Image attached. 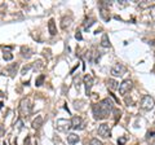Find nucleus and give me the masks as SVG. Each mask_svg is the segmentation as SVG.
I'll use <instances>...</instances> for the list:
<instances>
[{"label":"nucleus","mask_w":155,"mask_h":145,"mask_svg":"<svg viewBox=\"0 0 155 145\" xmlns=\"http://www.w3.org/2000/svg\"><path fill=\"white\" fill-rule=\"evenodd\" d=\"M92 109H93L94 118L98 120H102L107 118L110 113L114 110V105H113V101L107 97V99H104L102 101H100L98 104H94Z\"/></svg>","instance_id":"1"},{"label":"nucleus","mask_w":155,"mask_h":145,"mask_svg":"<svg viewBox=\"0 0 155 145\" xmlns=\"http://www.w3.org/2000/svg\"><path fill=\"white\" fill-rule=\"evenodd\" d=\"M32 110V105L30 103V100H22L21 104H19V113H21L22 117H27V115L31 114Z\"/></svg>","instance_id":"2"},{"label":"nucleus","mask_w":155,"mask_h":145,"mask_svg":"<svg viewBox=\"0 0 155 145\" xmlns=\"http://www.w3.org/2000/svg\"><path fill=\"white\" fill-rule=\"evenodd\" d=\"M154 105H155V101L151 96H149V95H145L141 100V103H140V106H141V109H143V110H151L154 108Z\"/></svg>","instance_id":"3"},{"label":"nucleus","mask_w":155,"mask_h":145,"mask_svg":"<svg viewBox=\"0 0 155 145\" xmlns=\"http://www.w3.org/2000/svg\"><path fill=\"white\" fill-rule=\"evenodd\" d=\"M56 128L61 132H66L71 128V120L69 119H57L56 120Z\"/></svg>","instance_id":"4"},{"label":"nucleus","mask_w":155,"mask_h":145,"mask_svg":"<svg viewBox=\"0 0 155 145\" xmlns=\"http://www.w3.org/2000/svg\"><path fill=\"white\" fill-rule=\"evenodd\" d=\"M133 88V83H132V80H129V79H125V80H123L122 82V84H119V93L120 95H123V96H125L130 89Z\"/></svg>","instance_id":"5"},{"label":"nucleus","mask_w":155,"mask_h":145,"mask_svg":"<svg viewBox=\"0 0 155 145\" xmlns=\"http://www.w3.org/2000/svg\"><path fill=\"white\" fill-rule=\"evenodd\" d=\"M125 71H127V69H125V66L122 65V64H116L114 65L113 67H111V75L113 76H123L125 74Z\"/></svg>","instance_id":"6"},{"label":"nucleus","mask_w":155,"mask_h":145,"mask_svg":"<svg viewBox=\"0 0 155 145\" xmlns=\"http://www.w3.org/2000/svg\"><path fill=\"white\" fill-rule=\"evenodd\" d=\"M98 135L100 136H102V137H110V135H111V131H110V126L109 124H106V123H102V124H100V127H98Z\"/></svg>","instance_id":"7"},{"label":"nucleus","mask_w":155,"mask_h":145,"mask_svg":"<svg viewBox=\"0 0 155 145\" xmlns=\"http://www.w3.org/2000/svg\"><path fill=\"white\" fill-rule=\"evenodd\" d=\"M84 86H85V93L87 95H91V89H92V86H93V76L91 74L85 75L84 76Z\"/></svg>","instance_id":"8"},{"label":"nucleus","mask_w":155,"mask_h":145,"mask_svg":"<svg viewBox=\"0 0 155 145\" xmlns=\"http://www.w3.org/2000/svg\"><path fill=\"white\" fill-rule=\"evenodd\" d=\"M71 128L83 130V128H84V126H83V119H81L80 117H78V115L72 117V119H71Z\"/></svg>","instance_id":"9"},{"label":"nucleus","mask_w":155,"mask_h":145,"mask_svg":"<svg viewBox=\"0 0 155 145\" xmlns=\"http://www.w3.org/2000/svg\"><path fill=\"white\" fill-rule=\"evenodd\" d=\"M71 22H72V17H71V16H69V17H64V18H62V21H61V29L66 30V29L71 25Z\"/></svg>","instance_id":"10"},{"label":"nucleus","mask_w":155,"mask_h":145,"mask_svg":"<svg viewBox=\"0 0 155 145\" xmlns=\"http://www.w3.org/2000/svg\"><path fill=\"white\" fill-rule=\"evenodd\" d=\"M48 30H49L51 35H56L57 34V27H56V22L53 18H51L49 22H48Z\"/></svg>","instance_id":"11"},{"label":"nucleus","mask_w":155,"mask_h":145,"mask_svg":"<svg viewBox=\"0 0 155 145\" xmlns=\"http://www.w3.org/2000/svg\"><path fill=\"white\" fill-rule=\"evenodd\" d=\"M7 72L11 76H14L16 75V72H17V70H18V64H13V65H9V66H7Z\"/></svg>","instance_id":"12"},{"label":"nucleus","mask_w":155,"mask_h":145,"mask_svg":"<svg viewBox=\"0 0 155 145\" xmlns=\"http://www.w3.org/2000/svg\"><path fill=\"white\" fill-rule=\"evenodd\" d=\"M78 141H79V136H78L76 133H69V135H67V143H69V144L74 145Z\"/></svg>","instance_id":"13"},{"label":"nucleus","mask_w":155,"mask_h":145,"mask_svg":"<svg viewBox=\"0 0 155 145\" xmlns=\"http://www.w3.org/2000/svg\"><path fill=\"white\" fill-rule=\"evenodd\" d=\"M101 46H102L104 48H109L110 47V40H109L107 34H102V38H101Z\"/></svg>","instance_id":"14"},{"label":"nucleus","mask_w":155,"mask_h":145,"mask_svg":"<svg viewBox=\"0 0 155 145\" xmlns=\"http://www.w3.org/2000/svg\"><path fill=\"white\" fill-rule=\"evenodd\" d=\"M94 22H96V20L93 17H89V18H87V20L84 21V23H83V26H84V30H88V29L92 26V25H94Z\"/></svg>","instance_id":"15"},{"label":"nucleus","mask_w":155,"mask_h":145,"mask_svg":"<svg viewBox=\"0 0 155 145\" xmlns=\"http://www.w3.org/2000/svg\"><path fill=\"white\" fill-rule=\"evenodd\" d=\"M43 124V117L41 115H38V117L32 120V127L34 128H39Z\"/></svg>","instance_id":"16"},{"label":"nucleus","mask_w":155,"mask_h":145,"mask_svg":"<svg viewBox=\"0 0 155 145\" xmlns=\"http://www.w3.org/2000/svg\"><path fill=\"white\" fill-rule=\"evenodd\" d=\"M138 7H140V8H142V9H145V8H150V7H155V0H154V2H145V3L140 2V3H138Z\"/></svg>","instance_id":"17"},{"label":"nucleus","mask_w":155,"mask_h":145,"mask_svg":"<svg viewBox=\"0 0 155 145\" xmlns=\"http://www.w3.org/2000/svg\"><path fill=\"white\" fill-rule=\"evenodd\" d=\"M21 52H22V56L23 57H26V59H28V57H30L32 53H31V49L28 47H22L21 48Z\"/></svg>","instance_id":"18"},{"label":"nucleus","mask_w":155,"mask_h":145,"mask_svg":"<svg viewBox=\"0 0 155 145\" xmlns=\"http://www.w3.org/2000/svg\"><path fill=\"white\" fill-rule=\"evenodd\" d=\"M107 86L110 87L111 89H118L119 88V83L116 80H114V79H109L107 80Z\"/></svg>","instance_id":"19"},{"label":"nucleus","mask_w":155,"mask_h":145,"mask_svg":"<svg viewBox=\"0 0 155 145\" xmlns=\"http://www.w3.org/2000/svg\"><path fill=\"white\" fill-rule=\"evenodd\" d=\"M100 13H101V17H102L106 22L110 21V14H109V12L106 11L105 8H101V12H100Z\"/></svg>","instance_id":"20"},{"label":"nucleus","mask_w":155,"mask_h":145,"mask_svg":"<svg viewBox=\"0 0 155 145\" xmlns=\"http://www.w3.org/2000/svg\"><path fill=\"white\" fill-rule=\"evenodd\" d=\"M44 80H45V75L44 74H40L36 78V80H35V84H36V87H40L43 83H44Z\"/></svg>","instance_id":"21"},{"label":"nucleus","mask_w":155,"mask_h":145,"mask_svg":"<svg viewBox=\"0 0 155 145\" xmlns=\"http://www.w3.org/2000/svg\"><path fill=\"white\" fill-rule=\"evenodd\" d=\"M3 59L5 60V61H12L13 60V55L9 51H4L3 53Z\"/></svg>","instance_id":"22"},{"label":"nucleus","mask_w":155,"mask_h":145,"mask_svg":"<svg viewBox=\"0 0 155 145\" xmlns=\"http://www.w3.org/2000/svg\"><path fill=\"white\" fill-rule=\"evenodd\" d=\"M89 145H104L102 141H100L98 139H92L89 141Z\"/></svg>","instance_id":"23"},{"label":"nucleus","mask_w":155,"mask_h":145,"mask_svg":"<svg viewBox=\"0 0 155 145\" xmlns=\"http://www.w3.org/2000/svg\"><path fill=\"white\" fill-rule=\"evenodd\" d=\"M125 143H127V139H125L124 136H123V137H120V139L118 140V144H119V145H124Z\"/></svg>","instance_id":"24"},{"label":"nucleus","mask_w":155,"mask_h":145,"mask_svg":"<svg viewBox=\"0 0 155 145\" xmlns=\"http://www.w3.org/2000/svg\"><path fill=\"white\" fill-rule=\"evenodd\" d=\"M31 69V65H27V66H25V67H23V69H22V72H21V74H26V72L28 71V70H30Z\"/></svg>","instance_id":"25"},{"label":"nucleus","mask_w":155,"mask_h":145,"mask_svg":"<svg viewBox=\"0 0 155 145\" xmlns=\"http://www.w3.org/2000/svg\"><path fill=\"white\" fill-rule=\"evenodd\" d=\"M75 38H76L78 40H81V39H83V36H81V32H80V31H76V34H75Z\"/></svg>","instance_id":"26"},{"label":"nucleus","mask_w":155,"mask_h":145,"mask_svg":"<svg viewBox=\"0 0 155 145\" xmlns=\"http://www.w3.org/2000/svg\"><path fill=\"white\" fill-rule=\"evenodd\" d=\"M125 104H127L128 106H129V105H132V104H133L132 99H128V97H125Z\"/></svg>","instance_id":"27"},{"label":"nucleus","mask_w":155,"mask_h":145,"mask_svg":"<svg viewBox=\"0 0 155 145\" xmlns=\"http://www.w3.org/2000/svg\"><path fill=\"white\" fill-rule=\"evenodd\" d=\"M151 18H153V21H155V7L151 9Z\"/></svg>","instance_id":"28"},{"label":"nucleus","mask_w":155,"mask_h":145,"mask_svg":"<svg viewBox=\"0 0 155 145\" xmlns=\"http://www.w3.org/2000/svg\"><path fill=\"white\" fill-rule=\"evenodd\" d=\"M3 108V103H2V101H0V109H2Z\"/></svg>","instance_id":"29"},{"label":"nucleus","mask_w":155,"mask_h":145,"mask_svg":"<svg viewBox=\"0 0 155 145\" xmlns=\"http://www.w3.org/2000/svg\"><path fill=\"white\" fill-rule=\"evenodd\" d=\"M0 96H2V92H0Z\"/></svg>","instance_id":"30"}]
</instances>
